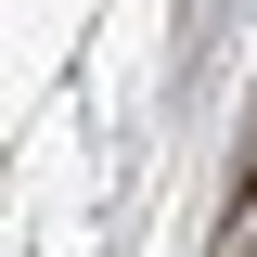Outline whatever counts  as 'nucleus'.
<instances>
[{"instance_id":"f257e3e1","label":"nucleus","mask_w":257,"mask_h":257,"mask_svg":"<svg viewBox=\"0 0 257 257\" xmlns=\"http://www.w3.org/2000/svg\"><path fill=\"white\" fill-rule=\"evenodd\" d=\"M244 257H257V231H244Z\"/></svg>"}]
</instances>
